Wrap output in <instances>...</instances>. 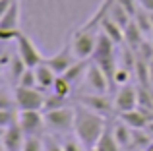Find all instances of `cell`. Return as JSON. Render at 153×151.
Masks as SVG:
<instances>
[{"mask_svg":"<svg viewBox=\"0 0 153 151\" xmlns=\"http://www.w3.org/2000/svg\"><path fill=\"white\" fill-rule=\"evenodd\" d=\"M76 124H74V134L82 140V144L85 145V149H95L99 138L103 136V132L107 130V116L91 110L89 107L76 103Z\"/></svg>","mask_w":153,"mask_h":151,"instance_id":"6da1fadb","label":"cell"},{"mask_svg":"<svg viewBox=\"0 0 153 151\" xmlns=\"http://www.w3.org/2000/svg\"><path fill=\"white\" fill-rule=\"evenodd\" d=\"M45 124H47V132L54 134V136H64V134L74 132L76 109L72 105H68V107H62V109L47 110L45 113Z\"/></svg>","mask_w":153,"mask_h":151,"instance_id":"7a4b0ae2","label":"cell"},{"mask_svg":"<svg viewBox=\"0 0 153 151\" xmlns=\"http://www.w3.org/2000/svg\"><path fill=\"white\" fill-rule=\"evenodd\" d=\"M97 31L93 27H79L78 31H74L70 39V45L74 49V54L78 60H89L93 58V50L95 45H97Z\"/></svg>","mask_w":153,"mask_h":151,"instance_id":"3957f363","label":"cell"},{"mask_svg":"<svg viewBox=\"0 0 153 151\" xmlns=\"http://www.w3.org/2000/svg\"><path fill=\"white\" fill-rule=\"evenodd\" d=\"M45 93L39 87H22L14 89V103L18 110H43L45 107Z\"/></svg>","mask_w":153,"mask_h":151,"instance_id":"277c9868","label":"cell"},{"mask_svg":"<svg viewBox=\"0 0 153 151\" xmlns=\"http://www.w3.org/2000/svg\"><path fill=\"white\" fill-rule=\"evenodd\" d=\"M18 124L25 136H43L47 132L45 114L41 110H19Z\"/></svg>","mask_w":153,"mask_h":151,"instance_id":"5b68a950","label":"cell"},{"mask_svg":"<svg viewBox=\"0 0 153 151\" xmlns=\"http://www.w3.org/2000/svg\"><path fill=\"white\" fill-rule=\"evenodd\" d=\"M78 103L89 107L91 110L103 114V116H108L114 109V99H111L107 93H79L78 95Z\"/></svg>","mask_w":153,"mask_h":151,"instance_id":"8992f818","label":"cell"},{"mask_svg":"<svg viewBox=\"0 0 153 151\" xmlns=\"http://www.w3.org/2000/svg\"><path fill=\"white\" fill-rule=\"evenodd\" d=\"M83 83L87 87L85 93H108V89H111V81H108V78L105 76V72L97 62L89 64L85 78H83Z\"/></svg>","mask_w":153,"mask_h":151,"instance_id":"52a82bcc","label":"cell"},{"mask_svg":"<svg viewBox=\"0 0 153 151\" xmlns=\"http://www.w3.org/2000/svg\"><path fill=\"white\" fill-rule=\"evenodd\" d=\"M16 45H18V54L25 60V64L29 66V68H35V66H39L41 62H45V58L39 53V49L35 47V43L31 41L25 33H19V37L16 39Z\"/></svg>","mask_w":153,"mask_h":151,"instance_id":"ba28073f","label":"cell"},{"mask_svg":"<svg viewBox=\"0 0 153 151\" xmlns=\"http://www.w3.org/2000/svg\"><path fill=\"white\" fill-rule=\"evenodd\" d=\"M76 60H78V58H76L74 49H72L70 43H68V45H64L62 49H60L56 54H52L51 58H45V62L56 72V76H62L72 64H74Z\"/></svg>","mask_w":153,"mask_h":151,"instance_id":"9c48e42d","label":"cell"},{"mask_svg":"<svg viewBox=\"0 0 153 151\" xmlns=\"http://www.w3.org/2000/svg\"><path fill=\"white\" fill-rule=\"evenodd\" d=\"M114 109L118 113L138 109V87H132L130 83L120 85L116 95H114Z\"/></svg>","mask_w":153,"mask_h":151,"instance_id":"30bf717a","label":"cell"},{"mask_svg":"<svg viewBox=\"0 0 153 151\" xmlns=\"http://www.w3.org/2000/svg\"><path fill=\"white\" fill-rule=\"evenodd\" d=\"M23 141H25V134H23V130L19 128L18 122L2 130V145H4V151H22Z\"/></svg>","mask_w":153,"mask_h":151,"instance_id":"8fae6325","label":"cell"},{"mask_svg":"<svg viewBox=\"0 0 153 151\" xmlns=\"http://www.w3.org/2000/svg\"><path fill=\"white\" fill-rule=\"evenodd\" d=\"M19 0H14L4 12H0V29H19Z\"/></svg>","mask_w":153,"mask_h":151,"instance_id":"7c38bea8","label":"cell"},{"mask_svg":"<svg viewBox=\"0 0 153 151\" xmlns=\"http://www.w3.org/2000/svg\"><path fill=\"white\" fill-rule=\"evenodd\" d=\"M114 47H116V43L105 31H99L97 45H95V50H93V60L97 62V60H103V58L114 56Z\"/></svg>","mask_w":153,"mask_h":151,"instance_id":"4fadbf2b","label":"cell"},{"mask_svg":"<svg viewBox=\"0 0 153 151\" xmlns=\"http://www.w3.org/2000/svg\"><path fill=\"white\" fill-rule=\"evenodd\" d=\"M35 74H37V87L39 89H43V91L52 89V85L56 81V72L47 62H41L39 66H35Z\"/></svg>","mask_w":153,"mask_h":151,"instance_id":"5bb4252c","label":"cell"},{"mask_svg":"<svg viewBox=\"0 0 153 151\" xmlns=\"http://www.w3.org/2000/svg\"><path fill=\"white\" fill-rule=\"evenodd\" d=\"M111 130H112V134H114V140L118 141V145L122 149L132 147V128L122 120V118H120V120H116L114 124H112Z\"/></svg>","mask_w":153,"mask_h":151,"instance_id":"9a60e30c","label":"cell"},{"mask_svg":"<svg viewBox=\"0 0 153 151\" xmlns=\"http://www.w3.org/2000/svg\"><path fill=\"white\" fill-rule=\"evenodd\" d=\"M143 41H146V35L142 33V29L138 27V23L132 19V21L128 23V27L124 29V45H128L132 50H138Z\"/></svg>","mask_w":153,"mask_h":151,"instance_id":"2e32d148","label":"cell"},{"mask_svg":"<svg viewBox=\"0 0 153 151\" xmlns=\"http://www.w3.org/2000/svg\"><path fill=\"white\" fill-rule=\"evenodd\" d=\"M120 118L126 122L130 128L134 130H143L149 122V118L146 116V113H142L140 109H134V110H126V113H120Z\"/></svg>","mask_w":153,"mask_h":151,"instance_id":"e0dca14e","label":"cell"},{"mask_svg":"<svg viewBox=\"0 0 153 151\" xmlns=\"http://www.w3.org/2000/svg\"><path fill=\"white\" fill-rule=\"evenodd\" d=\"M87 68H89V60H76L74 64L70 66V68L66 70L62 76L68 79V81L72 83V85H76L78 81H82L83 78H85V72Z\"/></svg>","mask_w":153,"mask_h":151,"instance_id":"ac0fdd59","label":"cell"},{"mask_svg":"<svg viewBox=\"0 0 153 151\" xmlns=\"http://www.w3.org/2000/svg\"><path fill=\"white\" fill-rule=\"evenodd\" d=\"M99 27H101V31H105V33H107L108 37L116 43V45H122V43H124V29L116 21H112L108 16L101 21V25H99Z\"/></svg>","mask_w":153,"mask_h":151,"instance_id":"d6986e66","label":"cell"},{"mask_svg":"<svg viewBox=\"0 0 153 151\" xmlns=\"http://www.w3.org/2000/svg\"><path fill=\"white\" fill-rule=\"evenodd\" d=\"M108 18H111L112 21H116L120 27H122V29H126V27H128V23H130L132 19H134L130 14H128V10H126V8H124L122 4H118L116 0H114V4L111 6V12H108Z\"/></svg>","mask_w":153,"mask_h":151,"instance_id":"ffe728a7","label":"cell"},{"mask_svg":"<svg viewBox=\"0 0 153 151\" xmlns=\"http://www.w3.org/2000/svg\"><path fill=\"white\" fill-rule=\"evenodd\" d=\"M95 151H122V147L118 145V141L114 140V134L112 130H105L103 136L99 138L97 145H95Z\"/></svg>","mask_w":153,"mask_h":151,"instance_id":"44dd1931","label":"cell"},{"mask_svg":"<svg viewBox=\"0 0 153 151\" xmlns=\"http://www.w3.org/2000/svg\"><path fill=\"white\" fill-rule=\"evenodd\" d=\"M151 141H153V138H151V134L147 132L146 128H143V130H134V128H132V147L147 149L151 145Z\"/></svg>","mask_w":153,"mask_h":151,"instance_id":"7402d4cb","label":"cell"},{"mask_svg":"<svg viewBox=\"0 0 153 151\" xmlns=\"http://www.w3.org/2000/svg\"><path fill=\"white\" fill-rule=\"evenodd\" d=\"M10 76H12V79H14L16 83L19 81V78L23 76V72H25L29 66L25 64V60H23L19 54H12V60H10Z\"/></svg>","mask_w":153,"mask_h":151,"instance_id":"603a6c76","label":"cell"},{"mask_svg":"<svg viewBox=\"0 0 153 151\" xmlns=\"http://www.w3.org/2000/svg\"><path fill=\"white\" fill-rule=\"evenodd\" d=\"M60 144H62V149L64 151H87L85 145L82 144V140H79L74 132L64 134V138L60 140Z\"/></svg>","mask_w":153,"mask_h":151,"instance_id":"cb8c5ba5","label":"cell"},{"mask_svg":"<svg viewBox=\"0 0 153 151\" xmlns=\"http://www.w3.org/2000/svg\"><path fill=\"white\" fill-rule=\"evenodd\" d=\"M70 105V101H68V97H62V95L54 93L52 91V95L45 99V107H43V110H54V109H62V107H68Z\"/></svg>","mask_w":153,"mask_h":151,"instance_id":"d4e9b609","label":"cell"},{"mask_svg":"<svg viewBox=\"0 0 153 151\" xmlns=\"http://www.w3.org/2000/svg\"><path fill=\"white\" fill-rule=\"evenodd\" d=\"M18 113L16 107H10V109H0V128H8V126L16 124L18 122Z\"/></svg>","mask_w":153,"mask_h":151,"instance_id":"484cf974","label":"cell"},{"mask_svg":"<svg viewBox=\"0 0 153 151\" xmlns=\"http://www.w3.org/2000/svg\"><path fill=\"white\" fill-rule=\"evenodd\" d=\"M22 151H45V140H43V136H25Z\"/></svg>","mask_w":153,"mask_h":151,"instance_id":"4316f807","label":"cell"},{"mask_svg":"<svg viewBox=\"0 0 153 151\" xmlns=\"http://www.w3.org/2000/svg\"><path fill=\"white\" fill-rule=\"evenodd\" d=\"M72 87H74V85H72L64 76H56V81H54V85H52V91L58 93V95H62V97H70Z\"/></svg>","mask_w":153,"mask_h":151,"instance_id":"83f0119b","label":"cell"},{"mask_svg":"<svg viewBox=\"0 0 153 151\" xmlns=\"http://www.w3.org/2000/svg\"><path fill=\"white\" fill-rule=\"evenodd\" d=\"M130 76H132V70H128L126 66H118L114 72V78H112V85H126L130 81Z\"/></svg>","mask_w":153,"mask_h":151,"instance_id":"f1b7e54d","label":"cell"},{"mask_svg":"<svg viewBox=\"0 0 153 151\" xmlns=\"http://www.w3.org/2000/svg\"><path fill=\"white\" fill-rule=\"evenodd\" d=\"M18 85L22 87H37V74H35V68H27L23 76L19 78Z\"/></svg>","mask_w":153,"mask_h":151,"instance_id":"f546056e","label":"cell"},{"mask_svg":"<svg viewBox=\"0 0 153 151\" xmlns=\"http://www.w3.org/2000/svg\"><path fill=\"white\" fill-rule=\"evenodd\" d=\"M43 140H45V151H64L60 140L54 134H43Z\"/></svg>","mask_w":153,"mask_h":151,"instance_id":"4dcf8cb0","label":"cell"},{"mask_svg":"<svg viewBox=\"0 0 153 151\" xmlns=\"http://www.w3.org/2000/svg\"><path fill=\"white\" fill-rule=\"evenodd\" d=\"M22 31L19 29H0V39L2 41H16Z\"/></svg>","mask_w":153,"mask_h":151,"instance_id":"1f68e13d","label":"cell"},{"mask_svg":"<svg viewBox=\"0 0 153 151\" xmlns=\"http://www.w3.org/2000/svg\"><path fill=\"white\" fill-rule=\"evenodd\" d=\"M140 8H143L146 12H149V14H153V0H138Z\"/></svg>","mask_w":153,"mask_h":151,"instance_id":"d6a6232c","label":"cell"},{"mask_svg":"<svg viewBox=\"0 0 153 151\" xmlns=\"http://www.w3.org/2000/svg\"><path fill=\"white\" fill-rule=\"evenodd\" d=\"M149 76H151V87H153V58L149 60Z\"/></svg>","mask_w":153,"mask_h":151,"instance_id":"836d02e7","label":"cell"},{"mask_svg":"<svg viewBox=\"0 0 153 151\" xmlns=\"http://www.w3.org/2000/svg\"><path fill=\"white\" fill-rule=\"evenodd\" d=\"M147 151H153V141H151V145H149V147H147Z\"/></svg>","mask_w":153,"mask_h":151,"instance_id":"e575fe53","label":"cell"},{"mask_svg":"<svg viewBox=\"0 0 153 151\" xmlns=\"http://www.w3.org/2000/svg\"><path fill=\"white\" fill-rule=\"evenodd\" d=\"M140 151H147V149H140Z\"/></svg>","mask_w":153,"mask_h":151,"instance_id":"d590c367","label":"cell"},{"mask_svg":"<svg viewBox=\"0 0 153 151\" xmlns=\"http://www.w3.org/2000/svg\"><path fill=\"white\" fill-rule=\"evenodd\" d=\"M151 21H153V14H151Z\"/></svg>","mask_w":153,"mask_h":151,"instance_id":"8d00e7d4","label":"cell"},{"mask_svg":"<svg viewBox=\"0 0 153 151\" xmlns=\"http://www.w3.org/2000/svg\"><path fill=\"white\" fill-rule=\"evenodd\" d=\"M89 151H95V149H89Z\"/></svg>","mask_w":153,"mask_h":151,"instance_id":"74e56055","label":"cell"}]
</instances>
